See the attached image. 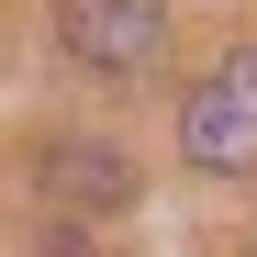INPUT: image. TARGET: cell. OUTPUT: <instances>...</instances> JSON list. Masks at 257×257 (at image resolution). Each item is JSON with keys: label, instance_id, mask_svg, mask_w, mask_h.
Listing matches in <instances>:
<instances>
[{"label": "cell", "instance_id": "3957f363", "mask_svg": "<svg viewBox=\"0 0 257 257\" xmlns=\"http://www.w3.org/2000/svg\"><path fill=\"white\" fill-rule=\"evenodd\" d=\"M45 190H56V212H123V201H135V168H123V146L56 135L45 146Z\"/></svg>", "mask_w": 257, "mask_h": 257}, {"label": "cell", "instance_id": "6da1fadb", "mask_svg": "<svg viewBox=\"0 0 257 257\" xmlns=\"http://www.w3.org/2000/svg\"><path fill=\"white\" fill-rule=\"evenodd\" d=\"M179 146H190V168H212V179H246L257 168V45H235L179 101Z\"/></svg>", "mask_w": 257, "mask_h": 257}, {"label": "cell", "instance_id": "7a4b0ae2", "mask_svg": "<svg viewBox=\"0 0 257 257\" xmlns=\"http://www.w3.org/2000/svg\"><path fill=\"white\" fill-rule=\"evenodd\" d=\"M56 45H67L78 67L135 78V67L168 45V0H56Z\"/></svg>", "mask_w": 257, "mask_h": 257}, {"label": "cell", "instance_id": "277c9868", "mask_svg": "<svg viewBox=\"0 0 257 257\" xmlns=\"http://www.w3.org/2000/svg\"><path fill=\"white\" fill-rule=\"evenodd\" d=\"M56 257H90V235H67V246H56Z\"/></svg>", "mask_w": 257, "mask_h": 257}]
</instances>
